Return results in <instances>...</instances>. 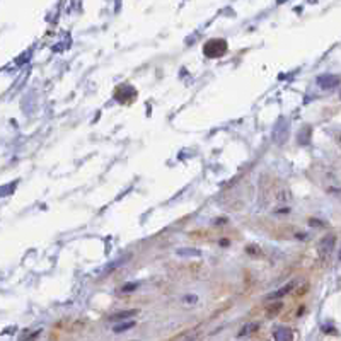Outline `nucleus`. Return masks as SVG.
I'll return each mask as SVG.
<instances>
[{
	"label": "nucleus",
	"instance_id": "2",
	"mask_svg": "<svg viewBox=\"0 0 341 341\" xmlns=\"http://www.w3.org/2000/svg\"><path fill=\"white\" fill-rule=\"evenodd\" d=\"M289 128H290V121L287 118H280L276 121V125L273 126V132H272V138L275 143H280L282 145L283 142L287 140L289 136Z\"/></svg>",
	"mask_w": 341,
	"mask_h": 341
},
{
	"label": "nucleus",
	"instance_id": "9",
	"mask_svg": "<svg viewBox=\"0 0 341 341\" xmlns=\"http://www.w3.org/2000/svg\"><path fill=\"white\" fill-rule=\"evenodd\" d=\"M136 312H138V310H123V312H118V314L109 316V321H125V319H128V317H132V316H136Z\"/></svg>",
	"mask_w": 341,
	"mask_h": 341
},
{
	"label": "nucleus",
	"instance_id": "14",
	"mask_svg": "<svg viewBox=\"0 0 341 341\" xmlns=\"http://www.w3.org/2000/svg\"><path fill=\"white\" fill-rule=\"evenodd\" d=\"M39 334H41V329H39V331H34V333H33V334H31V336H29V338H28V340H24V341H34V340H36V338H38V336H39Z\"/></svg>",
	"mask_w": 341,
	"mask_h": 341
},
{
	"label": "nucleus",
	"instance_id": "11",
	"mask_svg": "<svg viewBox=\"0 0 341 341\" xmlns=\"http://www.w3.org/2000/svg\"><path fill=\"white\" fill-rule=\"evenodd\" d=\"M133 326H135V323L128 321V323H121V324H118V326H115V327H113V331H115V333H121V331H126V329H130V327H133Z\"/></svg>",
	"mask_w": 341,
	"mask_h": 341
},
{
	"label": "nucleus",
	"instance_id": "6",
	"mask_svg": "<svg viewBox=\"0 0 341 341\" xmlns=\"http://www.w3.org/2000/svg\"><path fill=\"white\" fill-rule=\"evenodd\" d=\"M295 287V283H289V285L282 287V289H278L276 292L270 293V295H266V300H276V299H283V297L287 295V293H290V290Z\"/></svg>",
	"mask_w": 341,
	"mask_h": 341
},
{
	"label": "nucleus",
	"instance_id": "3",
	"mask_svg": "<svg viewBox=\"0 0 341 341\" xmlns=\"http://www.w3.org/2000/svg\"><path fill=\"white\" fill-rule=\"evenodd\" d=\"M334 244H336V237H334L333 234H327L326 237H323V239H321L319 247H317L321 258H327V256L333 253Z\"/></svg>",
	"mask_w": 341,
	"mask_h": 341
},
{
	"label": "nucleus",
	"instance_id": "15",
	"mask_svg": "<svg viewBox=\"0 0 341 341\" xmlns=\"http://www.w3.org/2000/svg\"><path fill=\"white\" fill-rule=\"evenodd\" d=\"M136 283H128V287H123V292H130V290H135L136 289Z\"/></svg>",
	"mask_w": 341,
	"mask_h": 341
},
{
	"label": "nucleus",
	"instance_id": "7",
	"mask_svg": "<svg viewBox=\"0 0 341 341\" xmlns=\"http://www.w3.org/2000/svg\"><path fill=\"white\" fill-rule=\"evenodd\" d=\"M176 254L183 256V258H198V256H202V251L195 249V247H181L176 251Z\"/></svg>",
	"mask_w": 341,
	"mask_h": 341
},
{
	"label": "nucleus",
	"instance_id": "17",
	"mask_svg": "<svg viewBox=\"0 0 341 341\" xmlns=\"http://www.w3.org/2000/svg\"><path fill=\"white\" fill-rule=\"evenodd\" d=\"M340 99H341V94H340Z\"/></svg>",
	"mask_w": 341,
	"mask_h": 341
},
{
	"label": "nucleus",
	"instance_id": "1",
	"mask_svg": "<svg viewBox=\"0 0 341 341\" xmlns=\"http://www.w3.org/2000/svg\"><path fill=\"white\" fill-rule=\"evenodd\" d=\"M227 51V41L225 39H210L205 46H203V53H205L208 58H217V56H222Z\"/></svg>",
	"mask_w": 341,
	"mask_h": 341
},
{
	"label": "nucleus",
	"instance_id": "5",
	"mask_svg": "<svg viewBox=\"0 0 341 341\" xmlns=\"http://www.w3.org/2000/svg\"><path fill=\"white\" fill-rule=\"evenodd\" d=\"M275 341H293V333L290 327H276L275 334H273Z\"/></svg>",
	"mask_w": 341,
	"mask_h": 341
},
{
	"label": "nucleus",
	"instance_id": "16",
	"mask_svg": "<svg viewBox=\"0 0 341 341\" xmlns=\"http://www.w3.org/2000/svg\"><path fill=\"white\" fill-rule=\"evenodd\" d=\"M340 259H341V251H340Z\"/></svg>",
	"mask_w": 341,
	"mask_h": 341
},
{
	"label": "nucleus",
	"instance_id": "10",
	"mask_svg": "<svg viewBox=\"0 0 341 341\" xmlns=\"http://www.w3.org/2000/svg\"><path fill=\"white\" fill-rule=\"evenodd\" d=\"M256 329H259V324H256V323H253V324H247L246 327H242V329L239 331V336H246V334H251V333H254Z\"/></svg>",
	"mask_w": 341,
	"mask_h": 341
},
{
	"label": "nucleus",
	"instance_id": "4",
	"mask_svg": "<svg viewBox=\"0 0 341 341\" xmlns=\"http://www.w3.org/2000/svg\"><path fill=\"white\" fill-rule=\"evenodd\" d=\"M317 84H319L321 89H334L336 85H340V77L338 75H331V73H327V75H321L317 77Z\"/></svg>",
	"mask_w": 341,
	"mask_h": 341
},
{
	"label": "nucleus",
	"instance_id": "13",
	"mask_svg": "<svg viewBox=\"0 0 341 341\" xmlns=\"http://www.w3.org/2000/svg\"><path fill=\"white\" fill-rule=\"evenodd\" d=\"M176 341H195V334H186V336L179 338V340H176Z\"/></svg>",
	"mask_w": 341,
	"mask_h": 341
},
{
	"label": "nucleus",
	"instance_id": "8",
	"mask_svg": "<svg viewBox=\"0 0 341 341\" xmlns=\"http://www.w3.org/2000/svg\"><path fill=\"white\" fill-rule=\"evenodd\" d=\"M310 135H312V128H310V126H304L302 132H300L299 136H297V142H299L300 145H306V143H309Z\"/></svg>",
	"mask_w": 341,
	"mask_h": 341
},
{
	"label": "nucleus",
	"instance_id": "12",
	"mask_svg": "<svg viewBox=\"0 0 341 341\" xmlns=\"http://www.w3.org/2000/svg\"><path fill=\"white\" fill-rule=\"evenodd\" d=\"M280 309H282V304H276V306L270 307V309H268V316H270V317H272V316H276Z\"/></svg>",
	"mask_w": 341,
	"mask_h": 341
}]
</instances>
